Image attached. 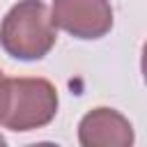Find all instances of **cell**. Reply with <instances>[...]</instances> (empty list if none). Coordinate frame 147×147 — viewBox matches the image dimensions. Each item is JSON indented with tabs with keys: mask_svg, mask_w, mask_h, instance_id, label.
I'll use <instances>...</instances> for the list:
<instances>
[{
	"mask_svg": "<svg viewBox=\"0 0 147 147\" xmlns=\"http://www.w3.org/2000/svg\"><path fill=\"white\" fill-rule=\"evenodd\" d=\"M131 122L115 108H94L78 124V140L83 147H131Z\"/></svg>",
	"mask_w": 147,
	"mask_h": 147,
	"instance_id": "277c9868",
	"label": "cell"
},
{
	"mask_svg": "<svg viewBox=\"0 0 147 147\" xmlns=\"http://www.w3.org/2000/svg\"><path fill=\"white\" fill-rule=\"evenodd\" d=\"M51 21L76 39H101L113 28L110 0H53Z\"/></svg>",
	"mask_w": 147,
	"mask_h": 147,
	"instance_id": "3957f363",
	"label": "cell"
},
{
	"mask_svg": "<svg viewBox=\"0 0 147 147\" xmlns=\"http://www.w3.org/2000/svg\"><path fill=\"white\" fill-rule=\"evenodd\" d=\"M57 113V90L46 78H9L7 108L0 126L23 133L53 122Z\"/></svg>",
	"mask_w": 147,
	"mask_h": 147,
	"instance_id": "7a4b0ae2",
	"label": "cell"
},
{
	"mask_svg": "<svg viewBox=\"0 0 147 147\" xmlns=\"http://www.w3.org/2000/svg\"><path fill=\"white\" fill-rule=\"evenodd\" d=\"M57 30L41 0H18L0 23V46L7 55L34 62L51 53Z\"/></svg>",
	"mask_w": 147,
	"mask_h": 147,
	"instance_id": "6da1fadb",
	"label": "cell"
},
{
	"mask_svg": "<svg viewBox=\"0 0 147 147\" xmlns=\"http://www.w3.org/2000/svg\"><path fill=\"white\" fill-rule=\"evenodd\" d=\"M7 96H9V78L2 74L0 69V119L5 115V108H7Z\"/></svg>",
	"mask_w": 147,
	"mask_h": 147,
	"instance_id": "5b68a950",
	"label": "cell"
}]
</instances>
